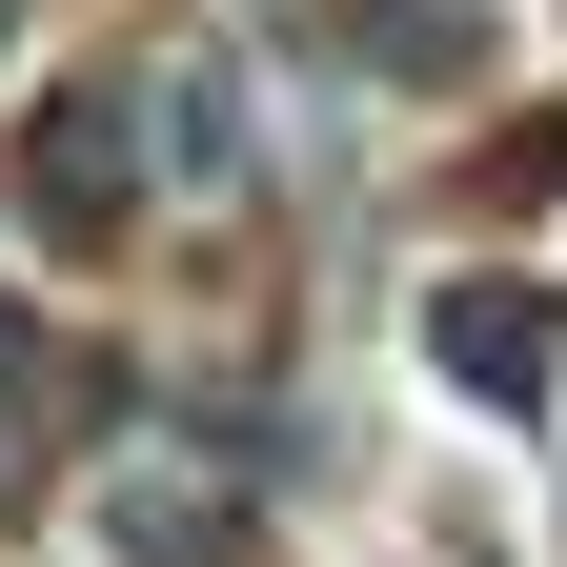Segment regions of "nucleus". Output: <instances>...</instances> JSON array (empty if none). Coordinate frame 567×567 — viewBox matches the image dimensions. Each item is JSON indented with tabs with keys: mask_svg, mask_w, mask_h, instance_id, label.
Segmentation results:
<instances>
[{
	"mask_svg": "<svg viewBox=\"0 0 567 567\" xmlns=\"http://www.w3.org/2000/svg\"><path fill=\"white\" fill-rule=\"evenodd\" d=\"M425 344H446L466 405H547V284H446V305H425Z\"/></svg>",
	"mask_w": 567,
	"mask_h": 567,
	"instance_id": "nucleus-1",
	"label": "nucleus"
},
{
	"mask_svg": "<svg viewBox=\"0 0 567 567\" xmlns=\"http://www.w3.org/2000/svg\"><path fill=\"white\" fill-rule=\"evenodd\" d=\"M21 203H41V244H102L122 224V122L102 102H41L21 122Z\"/></svg>",
	"mask_w": 567,
	"mask_h": 567,
	"instance_id": "nucleus-2",
	"label": "nucleus"
}]
</instances>
